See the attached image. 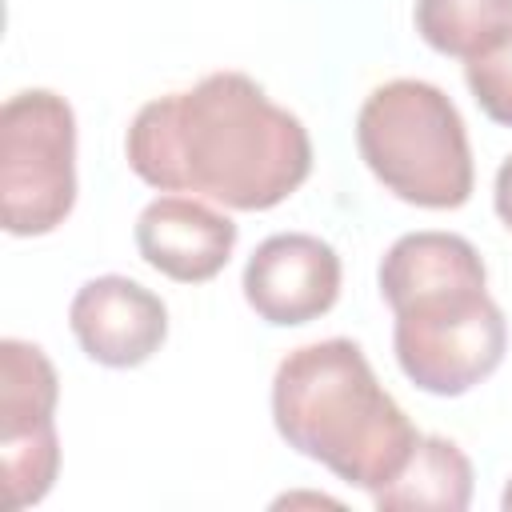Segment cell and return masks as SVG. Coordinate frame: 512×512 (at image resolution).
<instances>
[{"label": "cell", "mask_w": 512, "mask_h": 512, "mask_svg": "<svg viewBox=\"0 0 512 512\" xmlns=\"http://www.w3.org/2000/svg\"><path fill=\"white\" fill-rule=\"evenodd\" d=\"M128 168L160 192H196L236 212L284 204L312 172L300 116L244 72H212L148 100L124 136Z\"/></svg>", "instance_id": "1"}, {"label": "cell", "mask_w": 512, "mask_h": 512, "mask_svg": "<svg viewBox=\"0 0 512 512\" xmlns=\"http://www.w3.org/2000/svg\"><path fill=\"white\" fill-rule=\"evenodd\" d=\"M480 252L456 232H408L380 260L400 372L432 396H464L508 348V324L488 296Z\"/></svg>", "instance_id": "2"}, {"label": "cell", "mask_w": 512, "mask_h": 512, "mask_svg": "<svg viewBox=\"0 0 512 512\" xmlns=\"http://www.w3.org/2000/svg\"><path fill=\"white\" fill-rule=\"evenodd\" d=\"M272 420L288 448L364 492H380L420 440L404 408L376 380L364 348L344 336L292 348L280 360Z\"/></svg>", "instance_id": "3"}, {"label": "cell", "mask_w": 512, "mask_h": 512, "mask_svg": "<svg viewBox=\"0 0 512 512\" xmlns=\"http://www.w3.org/2000/svg\"><path fill=\"white\" fill-rule=\"evenodd\" d=\"M368 172L404 204L460 208L472 196V148L456 104L428 80H388L356 116Z\"/></svg>", "instance_id": "4"}, {"label": "cell", "mask_w": 512, "mask_h": 512, "mask_svg": "<svg viewBox=\"0 0 512 512\" xmlns=\"http://www.w3.org/2000/svg\"><path fill=\"white\" fill-rule=\"evenodd\" d=\"M76 204V116L64 96L28 88L0 108V220L8 236L56 232Z\"/></svg>", "instance_id": "5"}, {"label": "cell", "mask_w": 512, "mask_h": 512, "mask_svg": "<svg viewBox=\"0 0 512 512\" xmlns=\"http://www.w3.org/2000/svg\"><path fill=\"white\" fill-rule=\"evenodd\" d=\"M56 396L60 380L44 348L0 340V476L12 512L40 504L60 472Z\"/></svg>", "instance_id": "6"}, {"label": "cell", "mask_w": 512, "mask_h": 512, "mask_svg": "<svg viewBox=\"0 0 512 512\" xmlns=\"http://www.w3.org/2000/svg\"><path fill=\"white\" fill-rule=\"evenodd\" d=\"M340 296V256L328 240L308 232H280L256 244L244 264L248 308L276 324L296 328L320 320Z\"/></svg>", "instance_id": "7"}, {"label": "cell", "mask_w": 512, "mask_h": 512, "mask_svg": "<svg viewBox=\"0 0 512 512\" xmlns=\"http://www.w3.org/2000/svg\"><path fill=\"white\" fill-rule=\"evenodd\" d=\"M68 324L88 360L104 368H136L160 352L168 336V308L128 276H96L72 296Z\"/></svg>", "instance_id": "8"}, {"label": "cell", "mask_w": 512, "mask_h": 512, "mask_svg": "<svg viewBox=\"0 0 512 512\" xmlns=\"http://www.w3.org/2000/svg\"><path fill=\"white\" fill-rule=\"evenodd\" d=\"M136 248L160 276L204 284L232 260L236 224L192 196H156L136 220Z\"/></svg>", "instance_id": "9"}, {"label": "cell", "mask_w": 512, "mask_h": 512, "mask_svg": "<svg viewBox=\"0 0 512 512\" xmlns=\"http://www.w3.org/2000/svg\"><path fill=\"white\" fill-rule=\"evenodd\" d=\"M380 512H464L472 500V464L444 436H420L404 468L372 492Z\"/></svg>", "instance_id": "10"}, {"label": "cell", "mask_w": 512, "mask_h": 512, "mask_svg": "<svg viewBox=\"0 0 512 512\" xmlns=\"http://www.w3.org/2000/svg\"><path fill=\"white\" fill-rule=\"evenodd\" d=\"M416 32L428 48L472 60L512 32V0H416Z\"/></svg>", "instance_id": "11"}, {"label": "cell", "mask_w": 512, "mask_h": 512, "mask_svg": "<svg viewBox=\"0 0 512 512\" xmlns=\"http://www.w3.org/2000/svg\"><path fill=\"white\" fill-rule=\"evenodd\" d=\"M464 80H468V92L480 104V112L492 124L512 128V32L500 36L480 56H472L464 64Z\"/></svg>", "instance_id": "12"}, {"label": "cell", "mask_w": 512, "mask_h": 512, "mask_svg": "<svg viewBox=\"0 0 512 512\" xmlns=\"http://www.w3.org/2000/svg\"><path fill=\"white\" fill-rule=\"evenodd\" d=\"M492 204H496V216L504 220V228H512V156H508V160L500 164V172H496Z\"/></svg>", "instance_id": "13"}, {"label": "cell", "mask_w": 512, "mask_h": 512, "mask_svg": "<svg viewBox=\"0 0 512 512\" xmlns=\"http://www.w3.org/2000/svg\"><path fill=\"white\" fill-rule=\"evenodd\" d=\"M500 508L512 512V480H508V488H504V496H500Z\"/></svg>", "instance_id": "14"}]
</instances>
